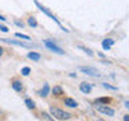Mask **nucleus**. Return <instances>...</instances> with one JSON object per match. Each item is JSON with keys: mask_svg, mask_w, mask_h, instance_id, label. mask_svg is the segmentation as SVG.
Listing matches in <instances>:
<instances>
[{"mask_svg": "<svg viewBox=\"0 0 129 121\" xmlns=\"http://www.w3.org/2000/svg\"><path fill=\"white\" fill-rule=\"evenodd\" d=\"M32 2H34V4L36 6V8H39V11H40V12H43V14L46 15V16H48V18H50L51 20H54V23H56V24H58V26H59V28H60V30H62V31L67 32V34H69V32H70V30H67V28L64 27L62 23H60V20H59L58 18H56V16H55L54 14H52V12H51L50 10H48L47 7H44L43 4H40V3L38 2V0H32Z\"/></svg>", "mask_w": 129, "mask_h": 121, "instance_id": "f257e3e1", "label": "nucleus"}, {"mask_svg": "<svg viewBox=\"0 0 129 121\" xmlns=\"http://www.w3.org/2000/svg\"><path fill=\"white\" fill-rule=\"evenodd\" d=\"M48 113L52 116V118L58 120V121H66V120H71L73 118V114L70 112H66V110H63V109H60L58 106H54V105L50 106Z\"/></svg>", "mask_w": 129, "mask_h": 121, "instance_id": "f03ea898", "label": "nucleus"}, {"mask_svg": "<svg viewBox=\"0 0 129 121\" xmlns=\"http://www.w3.org/2000/svg\"><path fill=\"white\" fill-rule=\"evenodd\" d=\"M0 42L3 43H7V44H11V46H18V47H23V48H28V50H32V48H38V46L31 42H26V40H22V39H7V38H0Z\"/></svg>", "mask_w": 129, "mask_h": 121, "instance_id": "7ed1b4c3", "label": "nucleus"}, {"mask_svg": "<svg viewBox=\"0 0 129 121\" xmlns=\"http://www.w3.org/2000/svg\"><path fill=\"white\" fill-rule=\"evenodd\" d=\"M93 108L97 113L106 117H114L116 116V109L110 106V104H93Z\"/></svg>", "mask_w": 129, "mask_h": 121, "instance_id": "20e7f679", "label": "nucleus"}, {"mask_svg": "<svg viewBox=\"0 0 129 121\" xmlns=\"http://www.w3.org/2000/svg\"><path fill=\"white\" fill-rule=\"evenodd\" d=\"M43 44H44V47H46L47 50L52 51L54 54H58V55H64V54H66V51H64L62 47H59L58 44L55 43V40H51V39H43Z\"/></svg>", "mask_w": 129, "mask_h": 121, "instance_id": "39448f33", "label": "nucleus"}, {"mask_svg": "<svg viewBox=\"0 0 129 121\" xmlns=\"http://www.w3.org/2000/svg\"><path fill=\"white\" fill-rule=\"evenodd\" d=\"M78 70H79L81 73H83L85 75L93 77V78H100V77H101L100 71L97 70L95 67H93V66H79Z\"/></svg>", "mask_w": 129, "mask_h": 121, "instance_id": "423d86ee", "label": "nucleus"}, {"mask_svg": "<svg viewBox=\"0 0 129 121\" xmlns=\"http://www.w3.org/2000/svg\"><path fill=\"white\" fill-rule=\"evenodd\" d=\"M62 102H63L64 106L69 108V109H77V108L79 106V105H78V101H77L75 98H73V97H64V96H63Z\"/></svg>", "mask_w": 129, "mask_h": 121, "instance_id": "0eeeda50", "label": "nucleus"}, {"mask_svg": "<svg viewBox=\"0 0 129 121\" xmlns=\"http://www.w3.org/2000/svg\"><path fill=\"white\" fill-rule=\"evenodd\" d=\"M11 87H12V90L16 92V93H23L24 92V83L22 82V79H19V78H14L11 81Z\"/></svg>", "mask_w": 129, "mask_h": 121, "instance_id": "6e6552de", "label": "nucleus"}, {"mask_svg": "<svg viewBox=\"0 0 129 121\" xmlns=\"http://www.w3.org/2000/svg\"><path fill=\"white\" fill-rule=\"evenodd\" d=\"M50 94L55 98H59V97H63L64 96V89L62 85H54L50 90Z\"/></svg>", "mask_w": 129, "mask_h": 121, "instance_id": "1a4fd4ad", "label": "nucleus"}, {"mask_svg": "<svg viewBox=\"0 0 129 121\" xmlns=\"http://www.w3.org/2000/svg\"><path fill=\"white\" fill-rule=\"evenodd\" d=\"M93 87H94V83H90V82H86V81H83V82L79 83V92L82 93V94H90Z\"/></svg>", "mask_w": 129, "mask_h": 121, "instance_id": "9d476101", "label": "nucleus"}, {"mask_svg": "<svg viewBox=\"0 0 129 121\" xmlns=\"http://www.w3.org/2000/svg\"><path fill=\"white\" fill-rule=\"evenodd\" d=\"M50 90H51V86H50V83L44 82V83L42 85V87H40L39 90L36 92V94H38L39 97H42V98H47V97L50 96Z\"/></svg>", "mask_w": 129, "mask_h": 121, "instance_id": "9b49d317", "label": "nucleus"}, {"mask_svg": "<svg viewBox=\"0 0 129 121\" xmlns=\"http://www.w3.org/2000/svg\"><path fill=\"white\" fill-rule=\"evenodd\" d=\"M114 43H116L114 39H112V38H105V39L101 40V47H102L104 51H110L112 47L114 46Z\"/></svg>", "mask_w": 129, "mask_h": 121, "instance_id": "f8f14e48", "label": "nucleus"}, {"mask_svg": "<svg viewBox=\"0 0 129 121\" xmlns=\"http://www.w3.org/2000/svg\"><path fill=\"white\" fill-rule=\"evenodd\" d=\"M26 56H27V59L32 60V62H39V60L42 59V54L38 51H28Z\"/></svg>", "mask_w": 129, "mask_h": 121, "instance_id": "ddd939ff", "label": "nucleus"}, {"mask_svg": "<svg viewBox=\"0 0 129 121\" xmlns=\"http://www.w3.org/2000/svg\"><path fill=\"white\" fill-rule=\"evenodd\" d=\"M23 102H24V105H26V108L28 110H35L36 109V102L31 98V97H26Z\"/></svg>", "mask_w": 129, "mask_h": 121, "instance_id": "4468645a", "label": "nucleus"}, {"mask_svg": "<svg viewBox=\"0 0 129 121\" xmlns=\"http://www.w3.org/2000/svg\"><path fill=\"white\" fill-rule=\"evenodd\" d=\"M26 24L28 27H31V28H36L39 26L38 24V20H36L35 16H28V18L26 19Z\"/></svg>", "mask_w": 129, "mask_h": 121, "instance_id": "2eb2a0df", "label": "nucleus"}, {"mask_svg": "<svg viewBox=\"0 0 129 121\" xmlns=\"http://www.w3.org/2000/svg\"><path fill=\"white\" fill-rule=\"evenodd\" d=\"M112 97H97L93 104H112Z\"/></svg>", "mask_w": 129, "mask_h": 121, "instance_id": "dca6fc26", "label": "nucleus"}, {"mask_svg": "<svg viewBox=\"0 0 129 121\" xmlns=\"http://www.w3.org/2000/svg\"><path fill=\"white\" fill-rule=\"evenodd\" d=\"M77 48L82 50L85 54L89 55V56H94V51H93L91 48H89V47H86V46H83V44H78V46H77Z\"/></svg>", "mask_w": 129, "mask_h": 121, "instance_id": "f3484780", "label": "nucleus"}, {"mask_svg": "<svg viewBox=\"0 0 129 121\" xmlns=\"http://www.w3.org/2000/svg\"><path fill=\"white\" fill-rule=\"evenodd\" d=\"M15 38L26 40V42H31V36L30 35H26V34H22V32H15Z\"/></svg>", "mask_w": 129, "mask_h": 121, "instance_id": "a211bd4d", "label": "nucleus"}, {"mask_svg": "<svg viewBox=\"0 0 129 121\" xmlns=\"http://www.w3.org/2000/svg\"><path fill=\"white\" fill-rule=\"evenodd\" d=\"M101 86H102L104 89H106V90H112V92H118V87H117V86H113V85L108 83V82H102V83H101Z\"/></svg>", "mask_w": 129, "mask_h": 121, "instance_id": "6ab92c4d", "label": "nucleus"}, {"mask_svg": "<svg viewBox=\"0 0 129 121\" xmlns=\"http://www.w3.org/2000/svg\"><path fill=\"white\" fill-rule=\"evenodd\" d=\"M31 67L30 66H23L22 69H20V74H22V77H28L31 74Z\"/></svg>", "mask_w": 129, "mask_h": 121, "instance_id": "aec40b11", "label": "nucleus"}, {"mask_svg": "<svg viewBox=\"0 0 129 121\" xmlns=\"http://www.w3.org/2000/svg\"><path fill=\"white\" fill-rule=\"evenodd\" d=\"M39 117H40L42 120H47V121H52V120H54V118H52V116L50 114V113H48V112H44V110L40 112Z\"/></svg>", "mask_w": 129, "mask_h": 121, "instance_id": "412c9836", "label": "nucleus"}, {"mask_svg": "<svg viewBox=\"0 0 129 121\" xmlns=\"http://www.w3.org/2000/svg\"><path fill=\"white\" fill-rule=\"evenodd\" d=\"M14 24H15L16 27L22 28V30H23L24 27H26V23H24L23 20H19V19H15V20H14Z\"/></svg>", "mask_w": 129, "mask_h": 121, "instance_id": "4be33fe9", "label": "nucleus"}, {"mask_svg": "<svg viewBox=\"0 0 129 121\" xmlns=\"http://www.w3.org/2000/svg\"><path fill=\"white\" fill-rule=\"evenodd\" d=\"M8 31H10V30H8V27L6 26V24H0V32H4V34H7Z\"/></svg>", "mask_w": 129, "mask_h": 121, "instance_id": "5701e85b", "label": "nucleus"}, {"mask_svg": "<svg viewBox=\"0 0 129 121\" xmlns=\"http://www.w3.org/2000/svg\"><path fill=\"white\" fill-rule=\"evenodd\" d=\"M97 56H98V58H101V59L106 58V55H105L104 52H101V51H97Z\"/></svg>", "mask_w": 129, "mask_h": 121, "instance_id": "b1692460", "label": "nucleus"}, {"mask_svg": "<svg viewBox=\"0 0 129 121\" xmlns=\"http://www.w3.org/2000/svg\"><path fill=\"white\" fill-rule=\"evenodd\" d=\"M69 77H70V78H77V77H78V74H77V73H69V74H67Z\"/></svg>", "mask_w": 129, "mask_h": 121, "instance_id": "393cba45", "label": "nucleus"}, {"mask_svg": "<svg viewBox=\"0 0 129 121\" xmlns=\"http://www.w3.org/2000/svg\"><path fill=\"white\" fill-rule=\"evenodd\" d=\"M0 22L6 23V22H7V18H6V16H3V15H0Z\"/></svg>", "mask_w": 129, "mask_h": 121, "instance_id": "a878e982", "label": "nucleus"}, {"mask_svg": "<svg viewBox=\"0 0 129 121\" xmlns=\"http://www.w3.org/2000/svg\"><path fill=\"white\" fill-rule=\"evenodd\" d=\"M3 55H4V47H3V46H0V58H2Z\"/></svg>", "mask_w": 129, "mask_h": 121, "instance_id": "bb28decb", "label": "nucleus"}, {"mask_svg": "<svg viewBox=\"0 0 129 121\" xmlns=\"http://www.w3.org/2000/svg\"><path fill=\"white\" fill-rule=\"evenodd\" d=\"M124 106L126 108V109H129V101H128V100H125V101H124Z\"/></svg>", "mask_w": 129, "mask_h": 121, "instance_id": "cd10ccee", "label": "nucleus"}, {"mask_svg": "<svg viewBox=\"0 0 129 121\" xmlns=\"http://www.w3.org/2000/svg\"><path fill=\"white\" fill-rule=\"evenodd\" d=\"M122 120H124V121H128V120H129V114H125V116L122 117Z\"/></svg>", "mask_w": 129, "mask_h": 121, "instance_id": "c85d7f7f", "label": "nucleus"}, {"mask_svg": "<svg viewBox=\"0 0 129 121\" xmlns=\"http://www.w3.org/2000/svg\"><path fill=\"white\" fill-rule=\"evenodd\" d=\"M2 116H3V112H2V110H0V117H2Z\"/></svg>", "mask_w": 129, "mask_h": 121, "instance_id": "c756f323", "label": "nucleus"}, {"mask_svg": "<svg viewBox=\"0 0 129 121\" xmlns=\"http://www.w3.org/2000/svg\"><path fill=\"white\" fill-rule=\"evenodd\" d=\"M0 66H2V62H0Z\"/></svg>", "mask_w": 129, "mask_h": 121, "instance_id": "7c9ffc66", "label": "nucleus"}]
</instances>
